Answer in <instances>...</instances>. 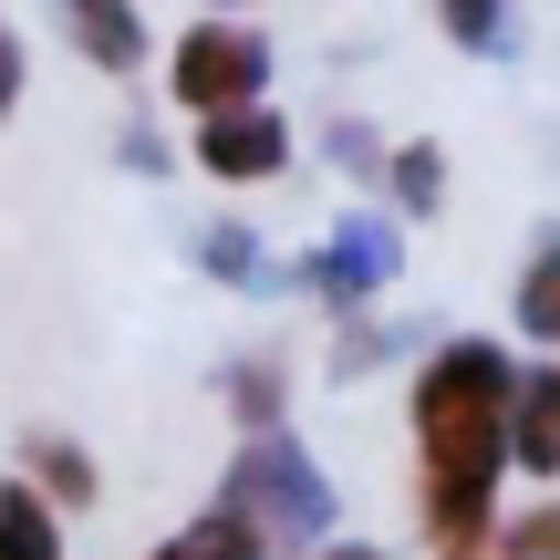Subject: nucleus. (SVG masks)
Instances as JSON below:
<instances>
[{
    "label": "nucleus",
    "mask_w": 560,
    "mask_h": 560,
    "mask_svg": "<svg viewBox=\"0 0 560 560\" xmlns=\"http://www.w3.org/2000/svg\"><path fill=\"white\" fill-rule=\"evenodd\" d=\"M416 520L436 560L499 540V467H509V416H520V363L499 342H446L416 374Z\"/></svg>",
    "instance_id": "1"
},
{
    "label": "nucleus",
    "mask_w": 560,
    "mask_h": 560,
    "mask_svg": "<svg viewBox=\"0 0 560 560\" xmlns=\"http://www.w3.org/2000/svg\"><path fill=\"white\" fill-rule=\"evenodd\" d=\"M260 83H270V32H260V21H187L177 52H166V94H177L198 125L249 115Z\"/></svg>",
    "instance_id": "2"
},
{
    "label": "nucleus",
    "mask_w": 560,
    "mask_h": 560,
    "mask_svg": "<svg viewBox=\"0 0 560 560\" xmlns=\"http://www.w3.org/2000/svg\"><path fill=\"white\" fill-rule=\"evenodd\" d=\"M229 520H249V540L280 550V540H301V529H322V478H312V457H301L291 436H249V457L229 467Z\"/></svg>",
    "instance_id": "3"
},
{
    "label": "nucleus",
    "mask_w": 560,
    "mask_h": 560,
    "mask_svg": "<svg viewBox=\"0 0 560 560\" xmlns=\"http://www.w3.org/2000/svg\"><path fill=\"white\" fill-rule=\"evenodd\" d=\"M198 166L219 187H260L291 166V125L270 115V104H249V115H219V125H198Z\"/></svg>",
    "instance_id": "4"
},
{
    "label": "nucleus",
    "mask_w": 560,
    "mask_h": 560,
    "mask_svg": "<svg viewBox=\"0 0 560 560\" xmlns=\"http://www.w3.org/2000/svg\"><path fill=\"white\" fill-rule=\"evenodd\" d=\"M509 457L529 478H560V363L520 374V416H509Z\"/></svg>",
    "instance_id": "5"
},
{
    "label": "nucleus",
    "mask_w": 560,
    "mask_h": 560,
    "mask_svg": "<svg viewBox=\"0 0 560 560\" xmlns=\"http://www.w3.org/2000/svg\"><path fill=\"white\" fill-rule=\"evenodd\" d=\"M21 478H32V499L52 509H94V457L83 446H62V436H21Z\"/></svg>",
    "instance_id": "6"
},
{
    "label": "nucleus",
    "mask_w": 560,
    "mask_h": 560,
    "mask_svg": "<svg viewBox=\"0 0 560 560\" xmlns=\"http://www.w3.org/2000/svg\"><path fill=\"white\" fill-rule=\"evenodd\" d=\"M0 560H62V520L32 499V478H0Z\"/></svg>",
    "instance_id": "7"
},
{
    "label": "nucleus",
    "mask_w": 560,
    "mask_h": 560,
    "mask_svg": "<svg viewBox=\"0 0 560 560\" xmlns=\"http://www.w3.org/2000/svg\"><path fill=\"white\" fill-rule=\"evenodd\" d=\"M145 560H270V550L249 540V520H229V509H208V520H187L177 540H156Z\"/></svg>",
    "instance_id": "8"
},
{
    "label": "nucleus",
    "mask_w": 560,
    "mask_h": 560,
    "mask_svg": "<svg viewBox=\"0 0 560 560\" xmlns=\"http://www.w3.org/2000/svg\"><path fill=\"white\" fill-rule=\"evenodd\" d=\"M73 42L104 62V73H136V62H145V21L136 11H94V0H83V11H73Z\"/></svg>",
    "instance_id": "9"
},
{
    "label": "nucleus",
    "mask_w": 560,
    "mask_h": 560,
    "mask_svg": "<svg viewBox=\"0 0 560 560\" xmlns=\"http://www.w3.org/2000/svg\"><path fill=\"white\" fill-rule=\"evenodd\" d=\"M520 332L560 353V240H550V249H529V270H520Z\"/></svg>",
    "instance_id": "10"
},
{
    "label": "nucleus",
    "mask_w": 560,
    "mask_h": 560,
    "mask_svg": "<svg viewBox=\"0 0 560 560\" xmlns=\"http://www.w3.org/2000/svg\"><path fill=\"white\" fill-rule=\"evenodd\" d=\"M499 550H509V560H560V499H540L529 520H509Z\"/></svg>",
    "instance_id": "11"
},
{
    "label": "nucleus",
    "mask_w": 560,
    "mask_h": 560,
    "mask_svg": "<svg viewBox=\"0 0 560 560\" xmlns=\"http://www.w3.org/2000/svg\"><path fill=\"white\" fill-rule=\"evenodd\" d=\"M405 208H436V145H405Z\"/></svg>",
    "instance_id": "12"
},
{
    "label": "nucleus",
    "mask_w": 560,
    "mask_h": 560,
    "mask_svg": "<svg viewBox=\"0 0 560 560\" xmlns=\"http://www.w3.org/2000/svg\"><path fill=\"white\" fill-rule=\"evenodd\" d=\"M21 104V52H11V32H0V115Z\"/></svg>",
    "instance_id": "13"
},
{
    "label": "nucleus",
    "mask_w": 560,
    "mask_h": 560,
    "mask_svg": "<svg viewBox=\"0 0 560 560\" xmlns=\"http://www.w3.org/2000/svg\"><path fill=\"white\" fill-rule=\"evenodd\" d=\"M312 560H384V550H363V540H342V550H312Z\"/></svg>",
    "instance_id": "14"
},
{
    "label": "nucleus",
    "mask_w": 560,
    "mask_h": 560,
    "mask_svg": "<svg viewBox=\"0 0 560 560\" xmlns=\"http://www.w3.org/2000/svg\"><path fill=\"white\" fill-rule=\"evenodd\" d=\"M457 560H509V550H499V540H488V550H457Z\"/></svg>",
    "instance_id": "15"
}]
</instances>
